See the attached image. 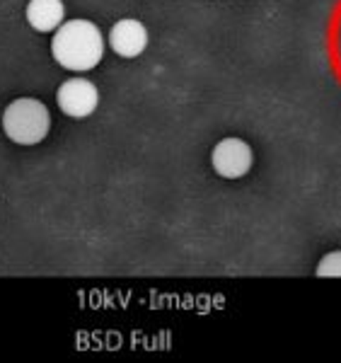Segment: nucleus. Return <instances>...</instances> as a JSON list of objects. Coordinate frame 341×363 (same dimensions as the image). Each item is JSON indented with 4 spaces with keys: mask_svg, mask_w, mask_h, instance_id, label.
<instances>
[{
    "mask_svg": "<svg viewBox=\"0 0 341 363\" xmlns=\"http://www.w3.org/2000/svg\"><path fill=\"white\" fill-rule=\"evenodd\" d=\"M51 56L58 66L73 73L92 70L104 56L102 32L90 20L63 22L51 39Z\"/></svg>",
    "mask_w": 341,
    "mask_h": 363,
    "instance_id": "obj_1",
    "label": "nucleus"
},
{
    "mask_svg": "<svg viewBox=\"0 0 341 363\" xmlns=\"http://www.w3.org/2000/svg\"><path fill=\"white\" fill-rule=\"evenodd\" d=\"M51 128V114L44 102L34 97H20L5 107L3 131L17 145H37Z\"/></svg>",
    "mask_w": 341,
    "mask_h": 363,
    "instance_id": "obj_2",
    "label": "nucleus"
},
{
    "mask_svg": "<svg viewBox=\"0 0 341 363\" xmlns=\"http://www.w3.org/2000/svg\"><path fill=\"white\" fill-rule=\"evenodd\" d=\"M56 102L70 119H87L99 104V90L95 83L85 78H70L58 85Z\"/></svg>",
    "mask_w": 341,
    "mask_h": 363,
    "instance_id": "obj_3",
    "label": "nucleus"
},
{
    "mask_svg": "<svg viewBox=\"0 0 341 363\" xmlns=\"http://www.w3.org/2000/svg\"><path fill=\"white\" fill-rule=\"evenodd\" d=\"M255 153L242 138H223L211 153V165L223 179H240L252 169Z\"/></svg>",
    "mask_w": 341,
    "mask_h": 363,
    "instance_id": "obj_4",
    "label": "nucleus"
},
{
    "mask_svg": "<svg viewBox=\"0 0 341 363\" xmlns=\"http://www.w3.org/2000/svg\"><path fill=\"white\" fill-rule=\"evenodd\" d=\"M109 46L116 56L121 58H136L145 51L148 46V29L143 27V22L123 17L116 22L109 32Z\"/></svg>",
    "mask_w": 341,
    "mask_h": 363,
    "instance_id": "obj_5",
    "label": "nucleus"
},
{
    "mask_svg": "<svg viewBox=\"0 0 341 363\" xmlns=\"http://www.w3.org/2000/svg\"><path fill=\"white\" fill-rule=\"evenodd\" d=\"M25 15L34 32L49 34L63 25L66 8H63V0H29Z\"/></svg>",
    "mask_w": 341,
    "mask_h": 363,
    "instance_id": "obj_6",
    "label": "nucleus"
},
{
    "mask_svg": "<svg viewBox=\"0 0 341 363\" xmlns=\"http://www.w3.org/2000/svg\"><path fill=\"white\" fill-rule=\"evenodd\" d=\"M317 277L320 279H341V250L329 252L317 264Z\"/></svg>",
    "mask_w": 341,
    "mask_h": 363,
    "instance_id": "obj_7",
    "label": "nucleus"
}]
</instances>
